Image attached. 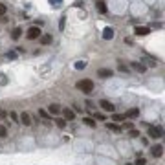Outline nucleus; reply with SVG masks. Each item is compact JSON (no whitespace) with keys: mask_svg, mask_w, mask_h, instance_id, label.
<instances>
[{"mask_svg":"<svg viewBox=\"0 0 165 165\" xmlns=\"http://www.w3.org/2000/svg\"><path fill=\"white\" fill-rule=\"evenodd\" d=\"M127 116H123V114H114V121H125Z\"/></svg>","mask_w":165,"mask_h":165,"instance_id":"20","label":"nucleus"},{"mask_svg":"<svg viewBox=\"0 0 165 165\" xmlns=\"http://www.w3.org/2000/svg\"><path fill=\"white\" fill-rule=\"evenodd\" d=\"M20 35H22V29H20V28H15V29H13V33H11L13 41H17V39H20Z\"/></svg>","mask_w":165,"mask_h":165,"instance_id":"14","label":"nucleus"},{"mask_svg":"<svg viewBox=\"0 0 165 165\" xmlns=\"http://www.w3.org/2000/svg\"><path fill=\"white\" fill-rule=\"evenodd\" d=\"M62 112V119H66V121H72L73 117H75V112H73V110H70V108H64V110H61Z\"/></svg>","mask_w":165,"mask_h":165,"instance_id":"6","label":"nucleus"},{"mask_svg":"<svg viewBox=\"0 0 165 165\" xmlns=\"http://www.w3.org/2000/svg\"><path fill=\"white\" fill-rule=\"evenodd\" d=\"M99 107H103L107 112H114V105L110 101H107V99H101V101H99Z\"/></svg>","mask_w":165,"mask_h":165,"instance_id":"7","label":"nucleus"},{"mask_svg":"<svg viewBox=\"0 0 165 165\" xmlns=\"http://www.w3.org/2000/svg\"><path fill=\"white\" fill-rule=\"evenodd\" d=\"M134 165H147V162H145V158H138Z\"/></svg>","mask_w":165,"mask_h":165,"instance_id":"24","label":"nucleus"},{"mask_svg":"<svg viewBox=\"0 0 165 165\" xmlns=\"http://www.w3.org/2000/svg\"><path fill=\"white\" fill-rule=\"evenodd\" d=\"M77 88H79V90H83V92L88 96V94H92V92H94V83L90 81V79H83V81H79V83H77Z\"/></svg>","mask_w":165,"mask_h":165,"instance_id":"1","label":"nucleus"},{"mask_svg":"<svg viewBox=\"0 0 165 165\" xmlns=\"http://www.w3.org/2000/svg\"><path fill=\"white\" fill-rule=\"evenodd\" d=\"M127 165H132V163H127Z\"/></svg>","mask_w":165,"mask_h":165,"instance_id":"36","label":"nucleus"},{"mask_svg":"<svg viewBox=\"0 0 165 165\" xmlns=\"http://www.w3.org/2000/svg\"><path fill=\"white\" fill-rule=\"evenodd\" d=\"M61 2H62V0H50V4H52V6H55V7L61 6Z\"/></svg>","mask_w":165,"mask_h":165,"instance_id":"25","label":"nucleus"},{"mask_svg":"<svg viewBox=\"0 0 165 165\" xmlns=\"http://www.w3.org/2000/svg\"><path fill=\"white\" fill-rule=\"evenodd\" d=\"M64 26H66V17L61 18V22H59V29H64Z\"/></svg>","mask_w":165,"mask_h":165,"instance_id":"23","label":"nucleus"},{"mask_svg":"<svg viewBox=\"0 0 165 165\" xmlns=\"http://www.w3.org/2000/svg\"><path fill=\"white\" fill-rule=\"evenodd\" d=\"M0 117H6V112H4V110H0Z\"/></svg>","mask_w":165,"mask_h":165,"instance_id":"35","label":"nucleus"},{"mask_svg":"<svg viewBox=\"0 0 165 165\" xmlns=\"http://www.w3.org/2000/svg\"><path fill=\"white\" fill-rule=\"evenodd\" d=\"M7 59H17V52H7Z\"/></svg>","mask_w":165,"mask_h":165,"instance_id":"27","label":"nucleus"},{"mask_svg":"<svg viewBox=\"0 0 165 165\" xmlns=\"http://www.w3.org/2000/svg\"><path fill=\"white\" fill-rule=\"evenodd\" d=\"M39 37H41V28L39 26H33V28L28 29V39L33 41V39H39Z\"/></svg>","mask_w":165,"mask_h":165,"instance_id":"3","label":"nucleus"},{"mask_svg":"<svg viewBox=\"0 0 165 165\" xmlns=\"http://www.w3.org/2000/svg\"><path fill=\"white\" fill-rule=\"evenodd\" d=\"M6 11H7V7L4 6V4H0V17H2V15H6Z\"/></svg>","mask_w":165,"mask_h":165,"instance_id":"26","label":"nucleus"},{"mask_svg":"<svg viewBox=\"0 0 165 165\" xmlns=\"http://www.w3.org/2000/svg\"><path fill=\"white\" fill-rule=\"evenodd\" d=\"M39 114H41L42 117H48V112H46V110H41V112H39Z\"/></svg>","mask_w":165,"mask_h":165,"instance_id":"33","label":"nucleus"},{"mask_svg":"<svg viewBox=\"0 0 165 165\" xmlns=\"http://www.w3.org/2000/svg\"><path fill=\"white\" fill-rule=\"evenodd\" d=\"M73 66H75V70H84V68H86V62H84V61H77Z\"/></svg>","mask_w":165,"mask_h":165,"instance_id":"18","label":"nucleus"},{"mask_svg":"<svg viewBox=\"0 0 165 165\" xmlns=\"http://www.w3.org/2000/svg\"><path fill=\"white\" fill-rule=\"evenodd\" d=\"M52 41H53L52 35H42V37H41V42L42 44H52Z\"/></svg>","mask_w":165,"mask_h":165,"instance_id":"15","label":"nucleus"},{"mask_svg":"<svg viewBox=\"0 0 165 165\" xmlns=\"http://www.w3.org/2000/svg\"><path fill=\"white\" fill-rule=\"evenodd\" d=\"M130 66H132L134 70H136V72H139V73H143L145 70H147V66H145V64H141V62H132Z\"/></svg>","mask_w":165,"mask_h":165,"instance_id":"12","label":"nucleus"},{"mask_svg":"<svg viewBox=\"0 0 165 165\" xmlns=\"http://www.w3.org/2000/svg\"><path fill=\"white\" fill-rule=\"evenodd\" d=\"M83 121H84V125H88V127H92V128H94V127H96V121H94V119H92V117H84V119H83Z\"/></svg>","mask_w":165,"mask_h":165,"instance_id":"17","label":"nucleus"},{"mask_svg":"<svg viewBox=\"0 0 165 165\" xmlns=\"http://www.w3.org/2000/svg\"><path fill=\"white\" fill-rule=\"evenodd\" d=\"M134 33L139 35V37H145V35L151 33V29H149L147 26H136V29H134Z\"/></svg>","mask_w":165,"mask_h":165,"instance_id":"5","label":"nucleus"},{"mask_svg":"<svg viewBox=\"0 0 165 165\" xmlns=\"http://www.w3.org/2000/svg\"><path fill=\"white\" fill-rule=\"evenodd\" d=\"M18 119H20V121H18V123L26 125V127H29V125H31V116H29L28 112H22L20 116H18Z\"/></svg>","mask_w":165,"mask_h":165,"instance_id":"4","label":"nucleus"},{"mask_svg":"<svg viewBox=\"0 0 165 165\" xmlns=\"http://www.w3.org/2000/svg\"><path fill=\"white\" fill-rule=\"evenodd\" d=\"M162 154H163V147H162V145H156V147H152V156L160 158Z\"/></svg>","mask_w":165,"mask_h":165,"instance_id":"13","label":"nucleus"},{"mask_svg":"<svg viewBox=\"0 0 165 165\" xmlns=\"http://www.w3.org/2000/svg\"><path fill=\"white\" fill-rule=\"evenodd\" d=\"M7 136V128L4 125H0V138H6Z\"/></svg>","mask_w":165,"mask_h":165,"instance_id":"21","label":"nucleus"},{"mask_svg":"<svg viewBox=\"0 0 165 165\" xmlns=\"http://www.w3.org/2000/svg\"><path fill=\"white\" fill-rule=\"evenodd\" d=\"M138 116H139V110H138V108H132L130 112L127 114V117H138Z\"/></svg>","mask_w":165,"mask_h":165,"instance_id":"19","label":"nucleus"},{"mask_svg":"<svg viewBox=\"0 0 165 165\" xmlns=\"http://www.w3.org/2000/svg\"><path fill=\"white\" fill-rule=\"evenodd\" d=\"M61 110H62V108L59 107V105H55V103H53V105H50V107H48V114H53V116H57V114L61 112Z\"/></svg>","mask_w":165,"mask_h":165,"instance_id":"10","label":"nucleus"},{"mask_svg":"<svg viewBox=\"0 0 165 165\" xmlns=\"http://www.w3.org/2000/svg\"><path fill=\"white\" fill-rule=\"evenodd\" d=\"M125 128H127V130H132V123L130 121H125V125H123Z\"/></svg>","mask_w":165,"mask_h":165,"instance_id":"28","label":"nucleus"},{"mask_svg":"<svg viewBox=\"0 0 165 165\" xmlns=\"http://www.w3.org/2000/svg\"><path fill=\"white\" fill-rule=\"evenodd\" d=\"M119 72H128V68L125 64H119Z\"/></svg>","mask_w":165,"mask_h":165,"instance_id":"30","label":"nucleus"},{"mask_svg":"<svg viewBox=\"0 0 165 165\" xmlns=\"http://www.w3.org/2000/svg\"><path fill=\"white\" fill-rule=\"evenodd\" d=\"M97 119H99V121H105V116H103V114H99V112H97Z\"/></svg>","mask_w":165,"mask_h":165,"instance_id":"34","label":"nucleus"},{"mask_svg":"<svg viewBox=\"0 0 165 165\" xmlns=\"http://www.w3.org/2000/svg\"><path fill=\"white\" fill-rule=\"evenodd\" d=\"M103 39H105V41L114 39V29H112V28H105V29H103Z\"/></svg>","mask_w":165,"mask_h":165,"instance_id":"9","label":"nucleus"},{"mask_svg":"<svg viewBox=\"0 0 165 165\" xmlns=\"http://www.w3.org/2000/svg\"><path fill=\"white\" fill-rule=\"evenodd\" d=\"M55 121H57V127H59V128H64V127H66V119H55Z\"/></svg>","mask_w":165,"mask_h":165,"instance_id":"22","label":"nucleus"},{"mask_svg":"<svg viewBox=\"0 0 165 165\" xmlns=\"http://www.w3.org/2000/svg\"><path fill=\"white\" fill-rule=\"evenodd\" d=\"M96 9L99 13H107V4H105L103 0H97V2H96Z\"/></svg>","mask_w":165,"mask_h":165,"instance_id":"11","label":"nucleus"},{"mask_svg":"<svg viewBox=\"0 0 165 165\" xmlns=\"http://www.w3.org/2000/svg\"><path fill=\"white\" fill-rule=\"evenodd\" d=\"M107 127L110 128V130H116V132L121 130V127H119V125H116V123H107Z\"/></svg>","mask_w":165,"mask_h":165,"instance_id":"16","label":"nucleus"},{"mask_svg":"<svg viewBox=\"0 0 165 165\" xmlns=\"http://www.w3.org/2000/svg\"><path fill=\"white\" fill-rule=\"evenodd\" d=\"M9 117H11L13 121H18V116H17V114H15V112H9Z\"/></svg>","mask_w":165,"mask_h":165,"instance_id":"29","label":"nucleus"},{"mask_svg":"<svg viewBox=\"0 0 165 165\" xmlns=\"http://www.w3.org/2000/svg\"><path fill=\"white\" fill-rule=\"evenodd\" d=\"M7 81H6V75H0V84H6Z\"/></svg>","mask_w":165,"mask_h":165,"instance_id":"32","label":"nucleus"},{"mask_svg":"<svg viewBox=\"0 0 165 165\" xmlns=\"http://www.w3.org/2000/svg\"><path fill=\"white\" fill-rule=\"evenodd\" d=\"M138 136H139L138 130H130V138H138Z\"/></svg>","mask_w":165,"mask_h":165,"instance_id":"31","label":"nucleus"},{"mask_svg":"<svg viewBox=\"0 0 165 165\" xmlns=\"http://www.w3.org/2000/svg\"><path fill=\"white\" fill-rule=\"evenodd\" d=\"M162 134H163L162 127H149V136H151V138L158 139V138H162Z\"/></svg>","mask_w":165,"mask_h":165,"instance_id":"2","label":"nucleus"},{"mask_svg":"<svg viewBox=\"0 0 165 165\" xmlns=\"http://www.w3.org/2000/svg\"><path fill=\"white\" fill-rule=\"evenodd\" d=\"M97 75L99 77H112L114 72H112V70H108V68H99L97 70Z\"/></svg>","mask_w":165,"mask_h":165,"instance_id":"8","label":"nucleus"}]
</instances>
